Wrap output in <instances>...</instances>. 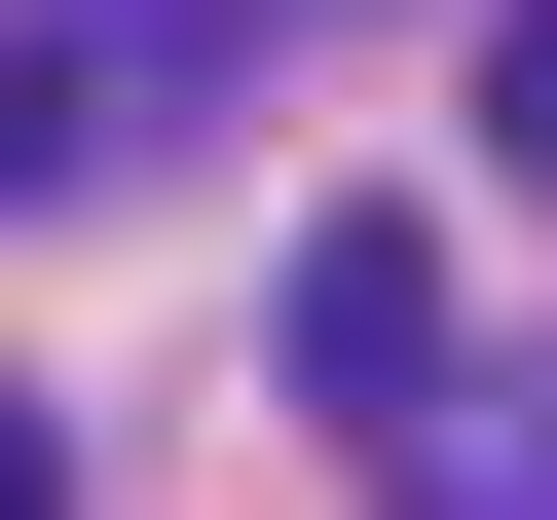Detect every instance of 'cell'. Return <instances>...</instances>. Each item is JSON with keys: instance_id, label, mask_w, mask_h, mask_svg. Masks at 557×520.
<instances>
[{"instance_id": "3957f363", "label": "cell", "mask_w": 557, "mask_h": 520, "mask_svg": "<svg viewBox=\"0 0 557 520\" xmlns=\"http://www.w3.org/2000/svg\"><path fill=\"white\" fill-rule=\"evenodd\" d=\"M409 520H557V372H446L409 409Z\"/></svg>"}, {"instance_id": "6da1fadb", "label": "cell", "mask_w": 557, "mask_h": 520, "mask_svg": "<svg viewBox=\"0 0 557 520\" xmlns=\"http://www.w3.org/2000/svg\"><path fill=\"white\" fill-rule=\"evenodd\" d=\"M260 38V0H38V38H0V186H75V149H149L186 75Z\"/></svg>"}, {"instance_id": "5b68a950", "label": "cell", "mask_w": 557, "mask_h": 520, "mask_svg": "<svg viewBox=\"0 0 557 520\" xmlns=\"http://www.w3.org/2000/svg\"><path fill=\"white\" fill-rule=\"evenodd\" d=\"M0 520H75V483H38V409H0Z\"/></svg>"}, {"instance_id": "7a4b0ae2", "label": "cell", "mask_w": 557, "mask_h": 520, "mask_svg": "<svg viewBox=\"0 0 557 520\" xmlns=\"http://www.w3.org/2000/svg\"><path fill=\"white\" fill-rule=\"evenodd\" d=\"M298 372H335V409H372V446H409V409H446V260H409V223H298Z\"/></svg>"}, {"instance_id": "277c9868", "label": "cell", "mask_w": 557, "mask_h": 520, "mask_svg": "<svg viewBox=\"0 0 557 520\" xmlns=\"http://www.w3.org/2000/svg\"><path fill=\"white\" fill-rule=\"evenodd\" d=\"M483 149H520V186H557V0H483Z\"/></svg>"}]
</instances>
